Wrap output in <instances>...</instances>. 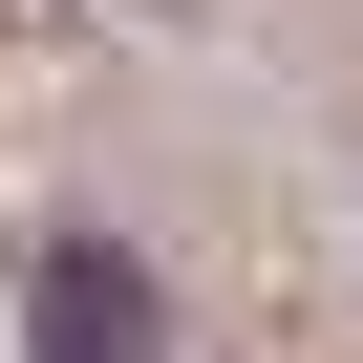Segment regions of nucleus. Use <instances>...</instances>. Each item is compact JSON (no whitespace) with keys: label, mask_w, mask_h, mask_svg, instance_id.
<instances>
[{"label":"nucleus","mask_w":363,"mask_h":363,"mask_svg":"<svg viewBox=\"0 0 363 363\" xmlns=\"http://www.w3.org/2000/svg\"><path fill=\"white\" fill-rule=\"evenodd\" d=\"M43 363H150V278H128L107 235H65V257H43Z\"/></svg>","instance_id":"obj_1"}]
</instances>
